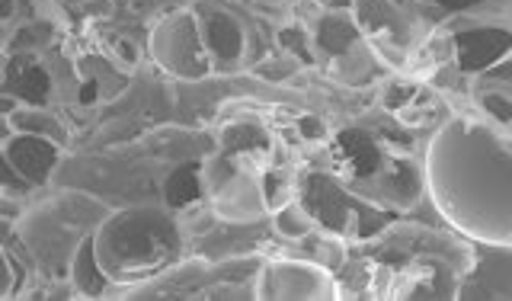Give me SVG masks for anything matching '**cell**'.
I'll list each match as a JSON object with an SVG mask.
<instances>
[{
	"label": "cell",
	"instance_id": "cell-1",
	"mask_svg": "<svg viewBox=\"0 0 512 301\" xmlns=\"http://www.w3.org/2000/svg\"><path fill=\"white\" fill-rule=\"evenodd\" d=\"M429 202L455 234L512 244V138L480 116H448L423 157Z\"/></svg>",
	"mask_w": 512,
	"mask_h": 301
},
{
	"label": "cell",
	"instance_id": "cell-2",
	"mask_svg": "<svg viewBox=\"0 0 512 301\" xmlns=\"http://www.w3.org/2000/svg\"><path fill=\"white\" fill-rule=\"evenodd\" d=\"M96 263L122 295L144 285L189 257V237L176 209L154 202H135L109 215L93 231Z\"/></svg>",
	"mask_w": 512,
	"mask_h": 301
},
{
	"label": "cell",
	"instance_id": "cell-3",
	"mask_svg": "<svg viewBox=\"0 0 512 301\" xmlns=\"http://www.w3.org/2000/svg\"><path fill=\"white\" fill-rule=\"evenodd\" d=\"M106 215L109 205L103 199L64 189V193L39 202L36 209L23 212L16 237H20V244L45 279L68 282L74 253Z\"/></svg>",
	"mask_w": 512,
	"mask_h": 301
},
{
	"label": "cell",
	"instance_id": "cell-4",
	"mask_svg": "<svg viewBox=\"0 0 512 301\" xmlns=\"http://www.w3.org/2000/svg\"><path fill=\"white\" fill-rule=\"evenodd\" d=\"M202 199L224 225H256L269 212L263 193V173L253 170L247 157L215 151L199 164Z\"/></svg>",
	"mask_w": 512,
	"mask_h": 301
},
{
	"label": "cell",
	"instance_id": "cell-5",
	"mask_svg": "<svg viewBox=\"0 0 512 301\" xmlns=\"http://www.w3.org/2000/svg\"><path fill=\"white\" fill-rule=\"evenodd\" d=\"M148 55L160 71L176 81H202V77L215 74L196 7L164 13L148 33Z\"/></svg>",
	"mask_w": 512,
	"mask_h": 301
},
{
	"label": "cell",
	"instance_id": "cell-6",
	"mask_svg": "<svg viewBox=\"0 0 512 301\" xmlns=\"http://www.w3.org/2000/svg\"><path fill=\"white\" fill-rule=\"evenodd\" d=\"M343 289L333 279V269L320 266L317 260L295 257V253H282V257L263 260L260 279H256V298L263 301H324L340 298Z\"/></svg>",
	"mask_w": 512,
	"mask_h": 301
},
{
	"label": "cell",
	"instance_id": "cell-7",
	"mask_svg": "<svg viewBox=\"0 0 512 301\" xmlns=\"http://www.w3.org/2000/svg\"><path fill=\"white\" fill-rule=\"evenodd\" d=\"M471 266L461 276L458 298L464 301H509L512 298V244L471 241Z\"/></svg>",
	"mask_w": 512,
	"mask_h": 301
},
{
	"label": "cell",
	"instance_id": "cell-8",
	"mask_svg": "<svg viewBox=\"0 0 512 301\" xmlns=\"http://www.w3.org/2000/svg\"><path fill=\"white\" fill-rule=\"evenodd\" d=\"M64 157V145L52 138L26 135V132H7L4 135V167L10 177L23 180L29 186H45L52 180Z\"/></svg>",
	"mask_w": 512,
	"mask_h": 301
},
{
	"label": "cell",
	"instance_id": "cell-9",
	"mask_svg": "<svg viewBox=\"0 0 512 301\" xmlns=\"http://www.w3.org/2000/svg\"><path fill=\"white\" fill-rule=\"evenodd\" d=\"M468 97L480 119L512 138V49L487 71L468 77Z\"/></svg>",
	"mask_w": 512,
	"mask_h": 301
},
{
	"label": "cell",
	"instance_id": "cell-10",
	"mask_svg": "<svg viewBox=\"0 0 512 301\" xmlns=\"http://www.w3.org/2000/svg\"><path fill=\"white\" fill-rule=\"evenodd\" d=\"M452 42H455V68L474 77L480 71H487L490 65H496V61L512 49V33L503 26L464 20L455 29Z\"/></svg>",
	"mask_w": 512,
	"mask_h": 301
},
{
	"label": "cell",
	"instance_id": "cell-11",
	"mask_svg": "<svg viewBox=\"0 0 512 301\" xmlns=\"http://www.w3.org/2000/svg\"><path fill=\"white\" fill-rule=\"evenodd\" d=\"M199 20H202V33H205L208 55H212L215 74H228L244 65L247 49H250V36L244 23H240L231 10H221V7H208L205 17L199 13Z\"/></svg>",
	"mask_w": 512,
	"mask_h": 301
},
{
	"label": "cell",
	"instance_id": "cell-12",
	"mask_svg": "<svg viewBox=\"0 0 512 301\" xmlns=\"http://www.w3.org/2000/svg\"><path fill=\"white\" fill-rule=\"evenodd\" d=\"M311 39H314V52H324V55H346L349 49L365 39L362 29L352 17V10H327L311 29Z\"/></svg>",
	"mask_w": 512,
	"mask_h": 301
},
{
	"label": "cell",
	"instance_id": "cell-13",
	"mask_svg": "<svg viewBox=\"0 0 512 301\" xmlns=\"http://www.w3.org/2000/svg\"><path fill=\"white\" fill-rule=\"evenodd\" d=\"M4 122H7V132H26V135L52 138V141H58V145L68 148V129H64V122L45 106L16 103L4 116Z\"/></svg>",
	"mask_w": 512,
	"mask_h": 301
},
{
	"label": "cell",
	"instance_id": "cell-14",
	"mask_svg": "<svg viewBox=\"0 0 512 301\" xmlns=\"http://www.w3.org/2000/svg\"><path fill=\"white\" fill-rule=\"evenodd\" d=\"M93 237V234H90ZM80 244V250L74 253V263H71V276H68V285L71 292L80 295V298H100L112 289L109 276L100 269V263H96V253H93V241Z\"/></svg>",
	"mask_w": 512,
	"mask_h": 301
},
{
	"label": "cell",
	"instance_id": "cell-15",
	"mask_svg": "<svg viewBox=\"0 0 512 301\" xmlns=\"http://www.w3.org/2000/svg\"><path fill=\"white\" fill-rule=\"evenodd\" d=\"M272 138L263 125H253V122H234V125H224L218 132V151L224 154H237V157H266L269 154Z\"/></svg>",
	"mask_w": 512,
	"mask_h": 301
},
{
	"label": "cell",
	"instance_id": "cell-16",
	"mask_svg": "<svg viewBox=\"0 0 512 301\" xmlns=\"http://www.w3.org/2000/svg\"><path fill=\"white\" fill-rule=\"evenodd\" d=\"M272 221H276V231L282 237H292V241H304V237H311L317 228V221L311 218V212L304 209L301 202H288L282 205L279 212H272Z\"/></svg>",
	"mask_w": 512,
	"mask_h": 301
},
{
	"label": "cell",
	"instance_id": "cell-17",
	"mask_svg": "<svg viewBox=\"0 0 512 301\" xmlns=\"http://www.w3.org/2000/svg\"><path fill=\"white\" fill-rule=\"evenodd\" d=\"M394 4H400L404 10H410L413 17H420V20H423V13H426V10L448 7V4H455V0H394Z\"/></svg>",
	"mask_w": 512,
	"mask_h": 301
},
{
	"label": "cell",
	"instance_id": "cell-18",
	"mask_svg": "<svg viewBox=\"0 0 512 301\" xmlns=\"http://www.w3.org/2000/svg\"><path fill=\"white\" fill-rule=\"evenodd\" d=\"M317 4H324L327 10H352V0H317Z\"/></svg>",
	"mask_w": 512,
	"mask_h": 301
},
{
	"label": "cell",
	"instance_id": "cell-19",
	"mask_svg": "<svg viewBox=\"0 0 512 301\" xmlns=\"http://www.w3.org/2000/svg\"><path fill=\"white\" fill-rule=\"evenodd\" d=\"M250 4H256V7H266V10H276V7H285L288 0H250Z\"/></svg>",
	"mask_w": 512,
	"mask_h": 301
},
{
	"label": "cell",
	"instance_id": "cell-20",
	"mask_svg": "<svg viewBox=\"0 0 512 301\" xmlns=\"http://www.w3.org/2000/svg\"><path fill=\"white\" fill-rule=\"evenodd\" d=\"M464 4H468V7H474V4H480V0H464Z\"/></svg>",
	"mask_w": 512,
	"mask_h": 301
}]
</instances>
